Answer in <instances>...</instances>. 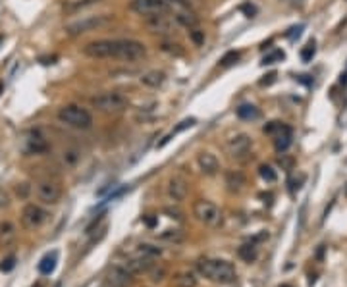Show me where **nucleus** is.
I'll use <instances>...</instances> for the list:
<instances>
[{"instance_id": "nucleus-36", "label": "nucleus", "mask_w": 347, "mask_h": 287, "mask_svg": "<svg viewBox=\"0 0 347 287\" xmlns=\"http://www.w3.org/2000/svg\"><path fill=\"white\" fill-rule=\"evenodd\" d=\"M197 124V120L195 118H189V120H184L176 129H174V133H180V131H184V129H187V128H193Z\"/></svg>"}, {"instance_id": "nucleus-18", "label": "nucleus", "mask_w": 347, "mask_h": 287, "mask_svg": "<svg viewBox=\"0 0 347 287\" xmlns=\"http://www.w3.org/2000/svg\"><path fill=\"white\" fill-rule=\"evenodd\" d=\"M237 118L239 120H245V122H253V120H258L260 118V110L254 106V104H241L237 110Z\"/></svg>"}, {"instance_id": "nucleus-31", "label": "nucleus", "mask_w": 347, "mask_h": 287, "mask_svg": "<svg viewBox=\"0 0 347 287\" xmlns=\"http://www.w3.org/2000/svg\"><path fill=\"white\" fill-rule=\"evenodd\" d=\"M284 58H285V54H284L282 50H274V52H270V54H266V56L262 58V66H270V64L282 62Z\"/></svg>"}, {"instance_id": "nucleus-7", "label": "nucleus", "mask_w": 347, "mask_h": 287, "mask_svg": "<svg viewBox=\"0 0 347 287\" xmlns=\"http://www.w3.org/2000/svg\"><path fill=\"white\" fill-rule=\"evenodd\" d=\"M129 8L139 16H158L170 10V4L166 0H131Z\"/></svg>"}, {"instance_id": "nucleus-43", "label": "nucleus", "mask_w": 347, "mask_h": 287, "mask_svg": "<svg viewBox=\"0 0 347 287\" xmlns=\"http://www.w3.org/2000/svg\"><path fill=\"white\" fill-rule=\"evenodd\" d=\"M280 287H291V286H280Z\"/></svg>"}, {"instance_id": "nucleus-10", "label": "nucleus", "mask_w": 347, "mask_h": 287, "mask_svg": "<svg viewBox=\"0 0 347 287\" xmlns=\"http://www.w3.org/2000/svg\"><path fill=\"white\" fill-rule=\"evenodd\" d=\"M251 145H253V141L247 133H237L235 137H231L228 141V151L233 158H243L245 155H249Z\"/></svg>"}, {"instance_id": "nucleus-30", "label": "nucleus", "mask_w": 347, "mask_h": 287, "mask_svg": "<svg viewBox=\"0 0 347 287\" xmlns=\"http://www.w3.org/2000/svg\"><path fill=\"white\" fill-rule=\"evenodd\" d=\"M189 39L193 41L195 46H203L205 44V31L199 27H193V29H189Z\"/></svg>"}, {"instance_id": "nucleus-39", "label": "nucleus", "mask_w": 347, "mask_h": 287, "mask_svg": "<svg viewBox=\"0 0 347 287\" xmlns=\"http://www.w3.org/2000/svg\"><path fill=\"white\" fill-rule=\"evenodd\" d=\"M266 77H268V79H262V81H260V85H262V87H264V85H270V83L274 81V77H276V73H270V75H266Z\"/></svg>"}, {"instance_id": "nucleus-8", "label": "nucleus", "mask_w": 347, "mask_h": 287, "mask_svg": "<svg viewBox=\"0 0 347 287\" xmlns=\"http://www.w3.org/2000/svg\"><path fill=\"white\" fill-rule=\"evenodd\" d=\"M35 193H37L39 200L45 202V204H56L62 199V187L56 181H50V179L39 181L37 187H35Z\"/></svg>"}, {"instance_id": "nucleus-3", "label": "nucleus", "mask_w": 347, "mask_h": 287, "mask_svg": "<svg viewBox=\"0 0 347 287\" xmlns=\"http://www.w3.org/2000/svg\"><path fill=\"white\" fill-rule=\"evenodd\" d=\"M58 120L68 126V128H73V129H81V131H87L93 128V116L89 114V110L77 106V104H68V106H62L58 110Z\"/></svg>"}, {"instance_id": "nucleus-27", "label": "nucleus", "mask_w": 347, "mask_h": 287, "mask_svg": "<svg viewBox=\"0 0 347 287\" xmlns=\"http://www.w3.org/2000/svg\"><path fill=\"white\" fill-rule=\"evenodd\" d=\"M160 239L170 241V243H182L184 241V233L180 229H166L160 233Z\"/></svg>"}, {"instance_id": "nucleus-13", "label": "nucleus", "mask_w": 347, "mask_h": 287, "mask_svg": "<svg viewBox=\"0 0 347 287\" xmlns=\"http://www.w3.org/2000/svg\"><path fill=\"white\" fill-rule=\"evenodd\" d=\"M187 181L182 179V177H172L168 181V197L176 202H182L187 197Z\"/></svg>"}, {"instance_id": "nucleus-41", "label": "nucleus", "mask_w": 347, "mask_h": 287, "mask_svg": "<svg viewBox=\"0 0 347 287\" xmlns=\"http://www.w3.org/2000/svg\"><path fill=\"white\" fill-rule=\"evenodd\" d=\"M316 282V276H309V286H313Z\"/></svg>"}, {"instance_id": "nucleus-37", "label": "nucleus", "mask_w": 347, "mask_h": 287, "mask_svg": "<svg viewBox=\"0 0 347 287\" xmlns=\"http://www.w3.org/2000/svg\"><path fill=\"white\" fill-rule=\"evenodd\" d=\"M241 12H245L247 18H253L254 14H256V8H254L253 4H243V6H241Z\"/></svg>"}, {"instance_id": "nucleus-25", "label": "nucleus", "mask_w": 347, "mask_h": 287, "mask_svg": "<svg viewBox=\"0 0 347 287\" xmlns=\"http://www.w3.org/2000/svg\"><path fill=\"white\" fill-rule=\"evenodd\" d=\"M14 237H16V227H14L10 222L0 223V241L8 243V241H12Z\"/></svg>"}, {"instance_id": "nucleus-34", "label": "nucleus", "mask_w": 347, "mask_h": 287, "mask_svg": "<svg viewBox=\"0 0 347 287\" xmlns=\"http://www.w3.org/2000/svg\"><path fill=\"white\" fill-rule=\"evenodd\" d=\"M239 60V52H235V50H231V52H228L222 60H220V66H224V67H228V66H231V64H235Z\"/></svg>"}, {"instance_id": "nucleus-23", "label": "nucleus", "mask_w": 347, "mask_h": 287, "mask_svg": "<svg viewBox=\"0 0 347 287\" xmlns=\"http://www.w3.org/2000/svg\"><path fill=\"white\" fill-rule=\"evenodd\" d=\"M174 286L176 287H197V278L191 272H182L174 278Z\"/></svg>"}, {"instance_id": "nucleus-5", "label": "nucleus", "mask_w": 347, "mask_h": 287, "mask_svg": "<svg viewBox=\"0 0 347 287\" xmlns=\"http://www.w3.org/2000/svg\"><path fill=\"white\" fill-rule=\"evenodd\" d=\"M91 104L96 110L104 112V114H116L127 106V98L120 93H102V95L93 96Z\"/></svg>"}, {"instance_id": "nucleus-38", "label": "nucleus", "mask_w": 347, "mask_h": 287, "mask_svg": "<svg viewBox=\"0 0 347 287\" xmlns=\"http://www.w3.org/2000/svg\"><path fill=\"white\" fill-rule=\"evenodd\" d=\"M164 212H166V214H168L170 218H176V220H182V212H180V210H172V208H166Z\"/></svg>"}, {"instance_id": "nucleus-19", "label": "nucleus", "mask_w": 347, "mask_h": 287, "mask_svg": "<svg viewBox=\"0 0 347 287\" xmlns=\"http://www.w3.org/2000/svg\"><path fill=\"white\" fill-rule=\"evenodd\" d=\"M100 0H69L68 4L64 6V12L66 14H77V12H81V10H85V8H91L95 4H98Z\"/></svg>"}, {"instance_id": "nucleus-46", "label": "nucleus", "mask_w": 347, "mask_h": 287, "mask_svg": "<svg viewBox=\"0 0 347 287\" xmlns=\"http://www.w3.org/2000/svg\"><path fill=\"white\" fill-rule=\"evenodd\" d=\"M297 2H301V0H297Z\"/></svg>"}, {"instance_id": "nucleus-17", "label": "nucleus", "mask_w": 347, "mask_h": 287, "mask_svg": "<svg viewBox=\"0 0 347 287\" xmlns=\"http://www.w3.org/2000/svg\"><path fill=\"white\" fill-rule=\"evenodd\" d=\"M174 20L176 23L180 25V27H187V29H193V27H197V16L195 14H191L189 10H176L174 12Z\"/></svg>"}, {"instance_id": "nucleus-16", "label": "nucleus", "mask_w": 347, "mask_h": 287, "mask_svg": "<svg viewBox=\"0 0 347 287\" xmlns=\"http://www.w3.org/2000/svg\"><path fill=\"white\" fill-rule=\"evenodd\" d=\"M289 145H291V128L284 126L282 131L274 135V147H276L278 153H285L289 149Z\"/></svg>"}, {"instance_id": "nucleus-44", "label": "nucleus", "mask_w": 347, "mask_h": 287, "mask_svg": "<svg viewBox=\"0 0 347 287\" xmlns=\"http://www.w3.org/2000/svg\"><path fill=\"white\" fill-rule=\"evenodd\" d=\"M56 287H62V286H60V284H58V286H56Z\"/></svg>"}, {"instance_id": "nucleus-21", "label": "nucleus", "mask_w": 347, "mask_h": 287, "mask_svg": "<svg viewBox=\"0 0 347 287\" xmlns=\"http://www.w3.org/2000/svg\"><path fill=\"white\" fill-rule=\"evenodd\" d=\"M164 79H166V75H164V71H149V73H145L143 77H141V83H145L147 87H160L162 83H164Z\"/></svg>"}, {"instance_id": "nucleus-45", "label": "nucleus", "mask_w": 347, "mask_h": 287, "mask_svg": "<svg viewBox=\"0 0 347 287\" xmlns=\"http://www.w3.org/2000/svg\"><path fill=\"white\" fill-rule=\"evenodd\" d=\"M0 91H2V85H0Z\"/></svg>"}, {"instance_id": "nucleus-15", "label": "nucleus", "mask_w": 347, "mask_h": 287, "mask_svg": "<svg viewBox=\"0 0 347 287\" xmlns=\"http://www.w3.org/2000/svg\"><path fill=\"white\" fill-rule=\"evenodd\" d=\"M153 258L151 256H145V255H141L137 258H131V260H127L126 262V270L129 272V274H139V272H147L153 262H151Z\"/></svg>"}, {"instance_id": "nucleus-40", "label": "nucleus", "mask_w": 347, "mask_h": 287, "mask_svg": "<svg viewBox=\"0 0 347 287\" xmlns=\"http://www.w3.org/2000/svg\"><path fill=\"white\" fill-rule=\"evenodd\" d=\"M147 225H149V227H155V225H157V218H147Z\"/></svg>"}, {"instance_id": "nucleus-6", "label": "nucleus", "mask_w": 347, "mask_h": 287, "mask_svg": "<svg viewBox=\"0 0 347 287\" xmlns=\"http://www.w3.org/2000/svg\"><path fill=\"white\" fill-rule=\"evenodd\" d=\"M193 210H195L197 220L203 222L205 225L216 227V225L222 222V212H220V208H218L216 204H212L210 200H197Z\"/></svg>"}, {"instance_id": "nucleus-28", "label": "nucleus", "mask_w": 347, "mask_h": 287, "mask_svg": "<svg viewBox=\"0 0 347 287\" xmlns=\"http://www.w3.org/2000/svg\"><path fill=\"white\" fill-rule=\"evenodd\" d=\"M62 162H64V166H75L77 162H79V153L75 151V149H66L64 153H62Z\"/></svg>"}, {"instance_id": "nucleus-29", "label": "nucleus", "mask_w": 347, "mask_h": 287, "mask_svg": "<svg viewBox=\"0 0 347 287\" xmlns=\"http://www.w3.org/2000/svg\"><path fill=\"white\" fill-rule=\"evenodd\" d=\"M139 253L145 255V256H151V258H157L162 255V249L160 247H155V245H149V243H143L139 245Z\"/></svg>"}, {"instance_id": "nucleus-33", "label": "nucleus", "mask_w": 347, "mask_h": 287, "mask_svg": "<svg viewBox=\"0 0 347 287\" xmlns=\"http://www.w3.org/2000/svg\"><path fill=\"white\" fill-rule=\"evenodd\" d=\"M285 124H282V122H270V124H266L264 128H262V131L266 133V135H276L278 131H282V128H284Z\"/></svg>"}, {"instance_id": "nucleus-2", "label": "nucleus", "mask_w": 347, "mask_h": 287, "mask_svg": "<svg viewBox=\"0 0 347 287\" xmlns=\"http://www.w3.org/2000/svg\"><path fill=\"white\" fill-rule=\"evenodd\" d=\"M197 270L208 278L210 282H216V284H222V286H228V284H233L235 282V268L226 262V260H199L197 262Z\"/></svg>"}, {"instance_id": "nucleus-42", "label": "nucleus", "mask_w": 347, "mask_h": 287, "mask_svg": "<svg viewBox=\"0 0 347 287\" xmlns=\"http://www.w3.org/2000/svg\"><path fill=\"white\" fill-rule=\"evenodd\" d=\"M33 287H43V286H41V284H37V286H33Z\"/></svg>"}, {"instance_id": "nucleus-4", "label": "nucleus", "mask_w": 347, "mask_h": 287, "mask_svg": "<svg viewBox=\"0 0 347 287\" xmlns=\"http://www.w3.org/2000/svg\"><path fill=\"white\" fill-rule=\"evenodd\" d=\"M112 16L110 14H96V16H85L81 20H75V22L68 23L64 27V31L68 33L69 37H77V35H83V33H89V31H96V29H102L106 25L112 23Z\"/></svg>"}, {"instance_id": "nucleus-9", "label": "nucleus", "mask_w": 347, "mask_h": 287, "mask_svg": "<svg viewBox=\"0 0 347 287\" xmlns=\"http://www.w3.org/2000/svg\"><path fill=\"white\" fill-rule=\"evenodd\" d=\"M46 216H48V214H46L41 206H37V204H27L22 212V222L25 227L35 229V227H41V225L45 223Z\"/></svg>"}, {"instance_id": "nucleus-26", "label": "nucleus", "mask_w": 347, "mask_h": 287, "mask_svg": "<svg viewBox=\"0 0 347 287\" xmlns=\"http://www.w3.org/2000/svg\"><path fill=\"white\" fill-rule=\"evenodd\" d=\"M258 176L262 177L264 181H268V183H274V181L278 179L274 168L268 166V164H260V166H258Z\"/></svg>"}, {"instance_id": "nucleus-22", "label": "nucleus", "mask_w": 347, "mask_h": 287, "mask_svg": "<svg viewBox=\"0 0 347 287\" xmlns=\"http://www.w3.org/2000/svg\"><path fill=\"white\" fill-rule=\"evenodd\" d=\"M226 185L230 187L231 191H239L243 185H245V177L241 172H235V170H230L226 174Z\"/></svg>"}, {"instance_id": "nucleus-35", "label": "nucleus", "mask_w": 347, "mask_h": 287, "mask_svg": "<svg viewBox=\"0 0 347 287\" xmlns=\"http://www.w3.org/2000/svg\"><path fill=\"white\" fill-rule=\"evenodd\" d=\"M14 266H16V256L10 255V256H6V258L0 262V270H2V272H12Z\"/></svg>"}, {"instance_id": "nucleus-11", "label": "nucleus", "mask_w": 347, "mask_h": 287, "mask_svg": "<svg viewBox=\"0 0 347 287\" xmlns=\"http://www.w3.org/2000/svg\"><path fill=\"white\" fill-rule=\"evenodd\" d=\"M147 25H149V29H151L153 33H160V35H170V33H174L176 27H178V23H176L174 18H168V16H164V14L151 16Z\"/></svg>"}, {"instance_id": "nucleus-32", "label": "nucleus", "mask_w": 347, "mask_h": 287, "mask_svg": "<svg viewBox=\"0 0 347 287\" xmlns=\"http://www.w3.org/2000/svg\"><path fill=\"white\" fill-rule=\"evenodd\" d=\"M315 54H316V46H315V41H311L307 46H303V50H301V60H303V62H311Z\"/></svg>"}, {"instance_id": "nucleus-12", "label": "nucleus", "mask_w": 347, "mask_h": 287, "mask_svg": "<svg viewBox=\"0 0 347 287\" xmlns=\"http://www.w3.org/2000/svg\"><path fill=\"white\" fill-rule=\"evenodd\" d=\"M46 151H48V143L41 133L35 131L25 139V153L27 155H45Z\"/></svg>"}, {"instance_id": "nucleus-20", "label": "nucleus", "mask_w": 347, "mask_h": 287, "mask_svg": "<svg viewBox=\"0 0 347 287\" xmlns=\"http://www.w3.org/2000/svg\"><path fill=\"white\" fill-rule=\"evenodd\" d=\"M56 262H58V253H48L45 255L43 258H41V262H39V272L41 274H52L54 272V268H56Z\"/></svg>"}, {"instance_id": "nucleus-1", "label": "nucleus", "mask_w": 347, "mask_h": 287, "mask_svg": "<svg viewBox=\"0 0 347 287\" xmlns=\"http://www.w3.org/2000/svg\"><path fill=\"white\" fill-rule=\"evenodd\" d=\"M83 54L98 60L137 62L147 56V46L135 39H98L83 46Z\"/></svg>"}, {"instance_id": "nucleus-24", "label": "nucleus", "mask_w": 347, "mask_h": 287, "mask_svg": "<svg viewBox=\"0 0 347 287\" xmlns=\"http://www.w3.org/2000/svg\"><path fill=\"white\" fill-rule=\"evenodd\" d=\"M239 256L245 260V262H253L254 258H256V243H245V245H241L239 247Z\"/></svg>"}, {"instance_id": "nucleus-14", "label": "nucleus", "mask_w": 347, "mask_h": 287, "mask_svg": "<svg viewBox=\"0 0 347 287\" xmlns=\"http://www.w3.org/2000/svg\"><path fill=\"white\" fill-rule=\"evenodd\" d=\"M197 162H199V168L203 170V174H207V176H214L220 170L218 158L214 155H210V153H201L199 158H197Z\"/></svg>"}]
</instances>
